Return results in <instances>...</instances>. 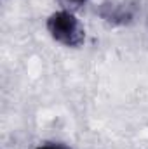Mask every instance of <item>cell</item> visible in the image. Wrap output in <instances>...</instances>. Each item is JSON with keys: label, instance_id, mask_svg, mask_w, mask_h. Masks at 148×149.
I'll use <instances>...</instances> for the list:
<instances>
[{"label": "cell", "instance_id": "1", "mask_svg": "<svg viewBox=\"0 0 148 149\" xmlns=\"http://www.w3.org/2000/svg\"><path fill=\"white\" fill-rule=\"evenodd\" d=\"M47 30L56 42L66 47H78L85 40V31L80 21L70 10H58L47 19Z\"/></svg>", "mask_w": 148, "mask_h": 149}, {"label": "cell", "instance_id": "2", "mask_svg": "<svg viewBox=\"0 0 148 149\" xmlns=\"http://www.w3.org/2000/svg\"><path fill=\"white\" fill-rule=\"evenodd\" d=\"M38 149H68V148L63 146V144H44V146H40Z\"/></svg>", "mask_w": 148, "mask_h": 149}, {"label": "cell", "instance_id": "3", "mask_svg": "<svg viewBox=\"0 0 148 149\" xmlns=\"http://www.w3.org/2000/svg\"><path fill=\"white\" fill-rule=\"evenodd\" d=\"M63 2H66L68 5H73V7H78V5H84L87 0H63Z\"/></svg>", "mask_w": 148, "mask_h": 149}]
</instances>
